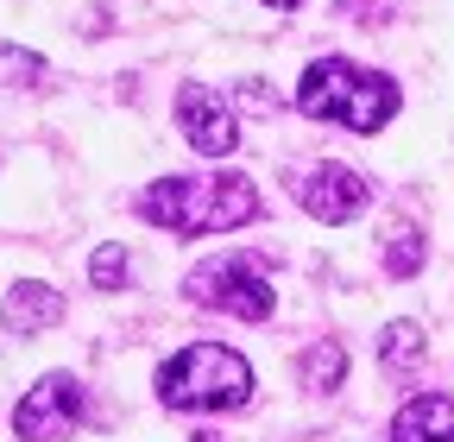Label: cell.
<instances>
[{"mask_svg":"<svg viewBox=\"0 0 454 442\" xmlns=\"http://www.w3.org/2000/svg\"><path fill=\"white\" fill-rule=\"evenodd\" d=\"M265 7H278V13H291V7H297V0H265Z\"/></svg>","mask_w":454,"mask_h":442,"instance_id":"obj_16","label":"cell"},{"mask_svg":"<svg viewBox=\"0 0 454 442\" xmlns=\"http://www.w3.org/2000/svg\"><path fill=\"white\" fill-rule=\"evenodd\" d=\"M0 76H20V89H26V83L44 76V58H32V51H20V44H0Z\"/></svg>","mask_w":454,"mask_h":442,"instance_id":"obj_14","label":"cell"},{"mask_svg":"<svg viewBox=\"0 0 454 442\" xmlns=\"http://www.w3.org/2000/svg\"><path fill=\"white\" fill-rule=\"evenodd\" d=\"M139 215L152 228L170 234H227V228H247L259 215V190L240 171H215V178H158L139 196Z\"/></svg>","mask_w":454,"mask_h":442,"instance_id":"obj_1","label":"cell"},{"mask_svg":"<svg viewBox=\"0 0 454 442\" xmlns=\"http://www.w3.org/2000/svg\"><path fill=\"white\" fill-rule=\"evenodd\" d=\"M0 316H7L13 335H44V328L64 322V297H57V285H13Z\"/></svg>","mask_w":454,"mask_h":442,"instance_id":"obj_9","label":"cell"},{"mask_svg":"<svg viewBox=\"0 0 454 442\" xmlns=\"http://www.w3.org/2000/svg\"><path fill=\"white\" fill-rule=\"evenodd\" d=\"M297 373H303L309 392H334V385L348 379V348H340V342H309L303 360H297Z\"/></svg>","mask_w":454,"mask_h":442,"instance_id":"obj_11","label":"cell"},{"mask_svg":"<svg viewBox=\"0 0 454 442\" xmlns=\"http://www.w3.org/2000/svg\"><path fill=\"white\" fill-rule=\"evenodd\" d=\"M397 107H404V95H397L391 76L379 70H360L348 58H316L297 83V114L309 121H340L348 133H379Z\"/></svg>","mask_w":454,"mask_h":442,"instance_id":"obj_2","label":"cell"},{"mask_svg":"<svg viewBox=\"0 0 454 442\" xmlns=\"http://www.w3.org/2000/svg\"><path fill=\"white\" fill-rule=\"evenodd\" d=\"M423 354H429V342H423V328H417V322H385V335H379V360H385L391 373L417 367Z\"/></svg>","mask_w":454,"mask_h":442,"instance_id":"obj_12","label":"cell"},{"mask_svg":"<svg viewBox=\"0 0 454 442\" xmlns=\"http://www.w3.org/2000/svg\"><path fill=\"white\" fill-rule=\"evenodd\" d=\"M379 253H385V272H391V279H417L423 259H429V241H423V228H411V221H391Z\"/></svg>","mask_w":454,"mask_h":442,"instance_id":"obj_10","label":"cell"},{"mask_svg":"<svg viewBox=\"0 0 454 442\" xmlns=\"http://www.w3.org/2000/svg\"><path fill=\"white\" fill-rule=\"evenodd\" d=\"M247 399H253V367L221 342H196L158 367V405L170 411H240Z\"/></svg>","mask_w":454,"mask_h":442,"instance_id":"obj_3","label":"cell"},{"mask_svg":"<svg viewBox=\"0 0 454 442\" xmlns=\"http://www.w3.org/2000/svg\"><path fill=\"white\" fill-rule=\"evenodd\" d=\"M340 13H348V20H391L397 0H340Z\"/></svg>","mask_w":454,"mask_h":442,"instance_id":"obj_15","label":"cell"},{"mask_svg":"<svg viewBox=\"0 0 454 442\" xmlns=\"http://www.w3.org/2000/svg\"><path fill=\"white\" fill-rule=\"evenodd\" d=\"M82 417H89L82 385H76L70 373H44L32 392L20 399L13 430H20L26 442H64V436H76V423H82Z\"/></svg>","mask_w":454,"mask_h":442,"instance_id":"obj_5","label":"cell"},{"mask_svg":"<svg viewBox=\"0 0 454 442\" xmlns=\"http://www.w3.org/2000/svg\"><path fill=\"white\" fill-rule=\"evenodd\" d=\"M391 442H454V399L423 392L391 417Z\"/></svg>","mask_w":454,"mask_h":442,"instance_id":"obj_8","label":"cell"},{"mask_svg":"<svg viewBox=\"0 0 454 442\" xmlns=\"http://www.w3.org/2000/svg\"><path fill=\"white\" fill-rule=\"evenodd\" d=\"M177 127H184V139H190L202 158H227V152L240 146L234 107H227L215 89H202V83H184V89H177Z\"/></svg>","mask_w":454,"mask_h":442,"instance_id":"obj_6","label":"cell"},{"mask_svg":"<svg viewBox=\"0 0 454 442\" xmlns=\"http://www.w3.org/2000/svg\"><path fill=\"white\" fill-rule=\"evenodd\" d=\"M297 202H303L316 221L340 228V221H354V215L372 202V184H366L360 171H348V164H316V171H303V184H297Z\"/></svg>","mask_w":454,"mask_h":442,"instance_id":"obj_7","label":"cell"},{"mask_svg":"<svg viewBox=\"0 0 454 442\" xmlns=\"http://www.w3.org/2000/svg\"><path fill=\"white\" fill-rule=\"evenodd\" d=\"M184 291H190V304H208L221 316H240V322H265L271 304H278L271 285H265V272H259V259H247V253H227V259L196 265Z\"/></svg>","mask_w":454,"mask_h":442,"instance_id":"obj_4","label":"cell"},{"mask_svg":"<svg viewBox=\"0 0 454 442\" xmlns=\"http://www.w3.org/2000/svg\"><path fill=\"white\" fill-rule=\"evenodd\" d=\"M89 285L95 291H121L127 285V247L121 241H107V247L89 253Z\"/></svg>","mask_w":454,"mask_h":442,"instance_id":"obj_13","label":"cell"}]
</instances>
